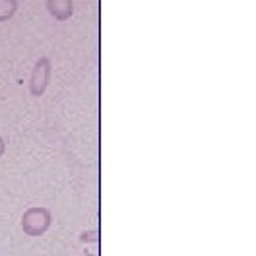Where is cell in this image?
<instances>
[{
  "label": "cell",
  "instance_id": "6da1fadb",
  "mask_svg": "<svg viewBox=\"0 0 256 256\" xmlns=\"http://www.w3.org/2000/svg\"><path fill=\"white\" fill-rule=\"evenodd\" d=\"M50 210L47 208H30L22 216V229L28 237H41L45 235L50 227Z\"/></svg>",
  "mask_w": 256,
  "mask_h": 256
},
{
  "label": "cell",
  "instance_id": "7a4b0ae2",
  "mask_svg": "<svg viewBox=\"0 0 256 256\" xmlns=\"http://www.w3.org/2000/svg\"><path fill=\"white\" fill-rule=\"evenodd\" d=\"M50 82V60L47 56H41L32 70L30 76V94L33 97H41L48 88Z\"/></svg>",
  "mask_w": 256,
  "mask_h": 256
},
{
  "label": "cell",
  "instance_id": "3957f363",
  "mask_svg": "<svg viewBox=\"0 0 256 256\" xmlns=\"http://www.w3.org/2000/svg\"><path fill=\"white\" fill-rule=\"evenodd\" d=\"M47 12L58 22H66L74 14V0H47Z\"/></svg>",
  "mask_w": 256,
  "mask_h": 256
},
{
  "label": "cell",
  "instance_id": "277c9868",
  "mask_svg": "<svg viewBox=\"0 0 256 256\" xmlns=\"http://www.w3.org/2000/svg\"><path fill=\"white\" fill-rule=\"evenodd\" d=\"M18 0H0V24L12 20L18 12Z\"/></svg>",
  "mask_w": 256,
  "mask_h": 256
},
{
  "label": "cell",
  "instance_id": "5b68a950",
  "mask_svg": "<svg viewBox=\"0 0 256 256\" xmlns=\"http://www.w3.org/2000/svg\"><path fill=\"white\" fill-rule=\"evenodd\" d=\"M4 152H6V144H4V140L0 138V158L4 156Z\"/></svg>",
  "mask_w": 256,
  "mask_h": 256
},
{
  "label": "cell",
  "instance_id": "8992f818",
  "mask_svg": "<svg viewBox=\"0 0 256 256\" xmlns=\"http://www.w3.org/2000/svg\"><path fill=\"white\" fill-rule=\"evenodd\" d=\"M84 256H92V254H84Z\"/></svg>",
  "mask_w": 256,
  "mask_h": 256
}]
</instances>
